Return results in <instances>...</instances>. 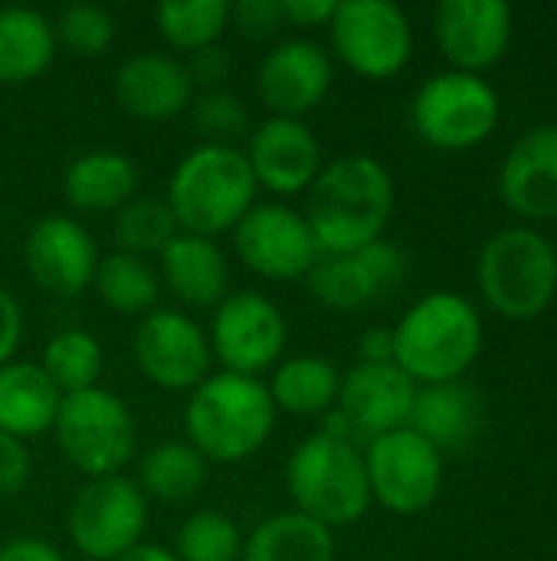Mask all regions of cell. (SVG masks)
<instances>
[{
	"instance_id": "cell-17",
	"label": "cell",
	"mask_w": 557,
	"mask_h": 561,
	"mask_svg": "<svg viewBox=\"0 0 557 561\" xmlns=\"http://www.w3.org/2000/svg\"><path fill=\"white\" fill-rule=\"evenodd\" d=\"M243 154L256 184L279 197H295L309 191L318 171L325 168L322 141L305 118H282V115L263 118L250 131Z\"/></svg>"
},
{
	"instance_id": "cell-19",
	"label": "cell",
	"mask_w": 557,
	"mask_h": 561,
	"mask_svg": "<svg viewBox=\"0 0 557 561\" xmlns=\"http://www.w3.org/2000/svg\"><path fill=\"white\" fill-rule=\"evenodd\" d=\"M23 266L26 276L43 293L72 299L92 286L98 266V247L79 220L66 214H53L36 220L33 230L26 233Z\"/></svg>"
},
{
	"instance_id": "cell-24",
	"label": "cell",
	"mask_w": 557,
	"mask_h": 561,
	"mask_svg": "<svg viewBox=\"0 0 557 561\" xmlns=\"http://www.w3.org/2000/svg\"><path fill=\"white\" fill-rule=\"evenodd\" d=\"M161 283L190 309H217L230 296V263L217 240L177 233L161 250Z\"/></svg>"
},
{
	"instance_id": "cell-20",
	"label": "cell",
	"mask_w": 557,
	"mask_h": 561,
	"mask_svg": "<svg viewBox=\"0 0 557 561\" xmlns=\"http://www.w3.org/2000/svg\"><path fill=\"white\" fill-rule=\"evenodd\" d=\"M417 381H410L397 365H355L341 375L335 414L348 424L355 440H374L381 434L401 431L410 421Z\"/></svg>"
},
{
	"instance_id": "cell-22",
	"label": "cell",
	"mask_w": 557,
	"mask_h": 561,
	"mask_svg": "<svg viewBox=\"0 0 557 561\" xmlns=\"http://www.w3.org/2000/svg\"><path fill=\"white\" fill-rule=\"evenodd\" d=\"M115 102L141 122H167L190 108L194 82L184 59L161 49L128 56L115 72Z\"/></svg>"
},
{
	"instance_id": "cell-2",
	"label": "cell",
	"mask_w": 557,
	"mask_h": 561,
	"mask_svg": "<svg viewBox=\"0 0 557 561\" xmlns=\"http://www.w3.org/2000/svg\"><path fill=\"white\" fill-rule=\"evenodd\" d=\"M276 404L259 378L210 371L187 398L184 427L210 463H240L266 447L276 431Z\"/></svg>"
},
{
	"instance_id": "cell-18",
	"label": "cell",
	"mask_w": 557,
	"mask_h": 561,
	"mask_svg": "<svg viewBox=\"0 0 557 561\" xmlns=\"http://www.w3.org/2000/svg\"><path fill=\"white\" fill-rule=\"evenodd\" d=\"M335 82L332 56L322 43L295 36L272 46L256 69V92L272 115L302 118L318 108Z\"/></svg>"
},
{
	"instance_id": "cell-30",
	"label": "cell",
	"mask_w": 557,
	"mask_h": 561,
	"mask_svg": "<svg viewBox=\"0 0 557 561\" xmlns=\"http://www.w3.org/2000/svg\"><path fill=\"white\" fill-rule=\"evenodd\" d=\"M210 477V460L187 440H161L138 463V490L144 500L177 506L194 500Z\"/></svg>"
},
{
	"instance_id": "cell-10",
	"label": "cell",
	"mask_w": 557,
	"mask_h": 561,
	"mask_svg": "<svg viewBox=\"0 0 557 561\" xmlns=\"http://www.w3.org/2000/svg\"><path fill=\"white\" fill-rule=\"evenodd\" d=\"M328 33L335 56L364 79H391L414 56L410 20L391 0H338Z\"/></svg>"
},
{
	"instance_id": "cell-39",
	"label": "cell",
	"mask_w": 557,
	"mask_h": 561,
	"mask_svg": "<svg viewBox=\"0 0 557 561\" xmlns=\"http://www.w3.org/2000/svg\"><path fill=\"white\" fill-rule=\"evenodd\" d=\"M30 470H33V460H30L26 444L0 431V496L20 493L30 480Z\"/></svg>"
},
{
	"instance_id": "cell-1",
	"label": "cell",
	"mask_w": 557,
	"mask_h": 561,
	"mask_svg": "<svg viewBox=\"0 0 557 561\" xmlns=\"http://www.w3.org/2000/svg\"><path fill=\"white\" fill-rule=\"evenodd\" d=\"M394 214V178L371 154L328 161L309 187L305 224L322 256L355 253L384 230Z\"/></svg>"
},
{
	"instance_id": "cell-8",
	"label": "cell",
	"mask_w": 557,
	"mask_h": 561,
	"mask_svg": "<svg viewBox=\"0 0 557 561\" xmlns=\"http://www.w3.org/2000/svg\"><path fill=\"white\" fill-rule=\"evenodd\" d=\"M499 112V92L489 85V79L446 69L417 89L410 122L427 145L440 151H466L496 131Z\"/></svg>"
},
{
	"instance_id": "cell-37",
	"label": "cell",
	"mask_w": 557,
	"mask_h": 561,
	"mask_svg": "<svg viewBox=\"0 0 557 561\" xmlns=\"http://www.w3.org/2000/svg\"><path fill=\"white\" fill-rule=\"evenodd\" d=\"M190 115H194L197 131L207 138V145H233L250 128L246 105L227 89H210V92L194 95Z\"/></svg>"
},
{
	"instance_id": "cell-32",
	"label": "cell",
	"mask_w": 557,
	"mask_h": 561,
	"mask_svg": "<svg viewBox=\"0 0 557 561\" xmlns=\"http://www.w3.org/2000/svg\"><path fill=\"white\" fill-rule=\"evenodd\" d=\"M154 26L174 53H200L217 46L230 26L227 0H167L154 7Z\"/></svg>"
},
{
	"instance_id": "cell-41",
	"label": "cell",
	"mask_w": 557,
	"mask_h": 561,
	"mask_svg": "<svg viewBox=\"0 0 557 561\" xmlns=\"http://www.w3.org/2000/svg\"><path fill=\"white\" fill-rule=\"evenodd\" d=\"M23 339V309L10 289L0 286V368L13 362V352Z\"/></svg>"
},
{
	"instance_id": "cell-3",
	"label": "cell",
	"mask_w": 557,
	"mask_h": 561,
	"mask_svg": "<svg viewBox=\"0 0 557 561\" xmlns=\"http://www.w3.org/2000/svg\"><path fill=\"white\" fill-rule=\"evenodd\" d=\"M479 352L483 316L460 293H430L394 325V365L417 385L460 381Z\"/></svg>"
},
{
	"instance_id": "cell-5",
	"label": "cell",
	"mask_w": 557,
	"mask_h": 561,
	"mask_svg": "<svg viewBox=\"0 0 557 561\" xmlns=\"http://www.w3.org/2000/svg\"><path fill=\"white\" fill-rule=\"evenodd\" d=\"M286 490L295 513L325 529H348L371 510V486L364 454L358 444L325 431L309 434L286 460Z\"/></svg>"
},
{
	"instance_id": "cell-14",
	"label": "cell",
	"mask_w": 557,
	"mask_h": 561,
	"mask_svg": "<svg viewBox=\"0 0 557 561\" xmlns=\"http://www.w3.org/2000/svg\"><path fill=\"white\" fill-rule=\"evenodd\" d=\"M233 250L250 273L276 283L305 279L322 256L305 214L286 204H253L233 227Z\"/></svg>"
},
{
	"instance_id": "cell-6",
	"label": "cell",
	"mask_w": 557,
	"mask_h": 561,
	"mask_svg": "<svg viewBox=\"0 0 557 561\" xmlns=\"http://www.w3.org/2000/svg\"><path fill=\"white\" fill-rule=\"evenodd\" d=\"M476 286L496 316L512 322L538 319L557 296V247L538 227H506L483 243Z\"/></svg>"
},
{
	"instance_id": "cell-35",
	"label": "cell",
	"mask_w": 557,
	"mask_h": 561,
	"mask_svg": "<svg viewBox=\"0 0 557 561\" xmlns=\"http://www.w3.org/2000/svg\"><path fill=\"white\" fill-rule=\"evenodd\" d=\"M174 556L181 561H240L243 536L240 526L217 510H200L187 516L174 539Z\"/></svg>"
},
{
	"instance_id": "cell-23",
	"label": "cell",
	"mask_w": 557,
	"mask_h": 561,
	"mask_svg": "<svg viewBox=\"0 0 557 561\" xmlns=\"http://www.w3.org/2000/svg\"><path fill=\"white\" fill-rule=\"evenodd\" d=\"M407 427L440 454H463L486 427V401L466 378L420 385Z\"/></svg>"
},
{
	"instance_id": "cell-27",
	"label": "cell",
	"mask_w": 557,
	"mask_h": 561,
	"mask_svg": "<svg viewBox=\"0 0 557 561\" xmlns=\"http://www.w3.org/2000/svg\"><path fill=\"white\" fill-rule=\"evenodd\" d=\"M53 20L30 7L0 10V82L26 85L39 79L56 59Z\"/></svg>"
},
{
	"instance_id": "cell-15",
	"label": "cell",
	"mask_w": 557,
	"mask_h": 561,
	"mask_svg": "<svg viewBox=\"0 0 557 561\" xmlns=\"http://www.w3.org/2000/svg\"><path fill=\"white\" fill-rule=\"evenodd\" d=\"M407 279V256L387 243L374 240L355 253L318 256L305 276L309 293L335 312H358L374 302L391 299Z\"/></svg>"
},
{
	"instance_id": "cell-28",
	"label": "cell",
	"mask_w": 557,
	"mask_h": 561,
	"mask_svg": "<svg viewBox=\"0 0 557 561\" xmlns=\"http://www.w3.org/2000/svg\"><path fill=\"white\" fill-rule=\"evenodd\" d=\"M266 388L276 411L295 417H325L335 411L341 371L322 355H292L272 368V381Z\"/></svg>"
},
{
	"instance_id": "cell-45",
	"label": "cell",
	"mask_w": 557,
	"mask_h": 561,
	"mask_svg": "<svg viewBox=\"0 0 557 561\" xmlns=\"http://www.w3.org/2000/svg\"><path fill=\"white\" fill-rule=\"evenodd\" d=\"M118 561H181L174 556V549H164V546H151V542H141L135 546L131 552H125Z\"/></svg>"
},
{
	"instance_id": "cell-9",
	"label": "cell",
	"mask_w": 557,
	"mask_h": 561,
	"mask_svg": "<svg viewBox=\"0 0 557 561\" xmlns=\"http://www.w3.org/2000/svg\"><path fill=\"white\" fill-rule=\"evenodd\" d=\"M69 539L92 561H118L148 529V500L135 480L115 473L85 480L69 506Z\"/></svg>"
},
{
	"instance_id": "cell-36",
	"label": "cell",
	"mask_w": 557,
	"mask_h": 561,
	"mask_svg": "<svg viewBox=\"0 0 557 561\" xmlns=\"http://www.w3.org/2000/svg\"><path fill=\"white\" fill-rule=\"evenodd\" d=\"M56 43H62L76 56H102L115 43V20L98 3H69L53 23Z\"/></svg>"
},
{
	"instance_id": "cell-34",
	"label": "cell",
	"mask_w": 557,
	"mask_h": 561,
	"mask_svg": "<svg viewBox=\"0 0 557 561\" xmlns=\"http://www.w3.org/2000/svg\"><path fill=\"white\" fill-rule=\"evenodd\" d=\"M115 243L118 253L131 256H161V250L181 233L167 201L158 197H131L121 210H115Z\"/></svg>"
},
{
	"instance_id": "cell-38",
	"label": "cell",
	"mask_w": 557,
	"mask_h": 561,
	"mask_svg": "<svg viewBox=\"0 0 557 561\" xmlns=\"http://www.w3.org/2000/svg\"><path fill=\"white\" fill-rule=\"evenodd\" d=\"M230 23H236V30L243 36H250V39H266L286 23L282 0H240V3H230Z\"/></svg>"
},
{
	"instance_id": "cell-12",
	"label": "cell",
	"mask_w": 557,
	"mask_h": 561,
	"mask_svg": "<svg viewBox=\"0 0 557 561\" xmlns=\"http://www.w3.org/2000/svg\"><path fill=\"white\" fill-rule=\"evenodd\" d=\"M361 454L371 503H381L397 516H417L437 503L443 490V454L410 427L368 440Z\"/></svg>"
},
{
	"instance_id": "cell-7",
	"label": "cell",
	"mask_w": 557,
	"mask_h": 561,
	"mask_svg": "<svg viewBox=\"0 0 557 561\" xmlns=\"http://www.w3.org/2000/svg\"><path fill=\"white\" fill-rule=\"evenodd\" d=\"M53 434L66 463L85 473V480L121 473L135 457L138 437L128 404L105 388L62 394Z\"/></svg>"
},
{
	"instance_id": "cell-21",
	"label": "cell",
	"mask_w": 557,
	"mask_h": 561,
	"mask_svg": "<svg viewBox=\"0 0 557 561\" xmlns=\"http://www.w3.org/2000/svg\"><path fill=\"white\" fill-rule=\"evenodd\" d=\"M506 207L532 224L557 220V122L529 128L499 168Z\"/></svg>"
},
{
	"instance_id": "cell-31",
	"label": "cell",
	"mask_w": 557,
	"mask_h": 561,
	"mask_svg": "<svg viewBox=\"0 0 557 561\" xmlns=\"http://www.w3.org/2000/svg\"><path fill=\"white\" fill-rule=\"evenodd\" d=\"M92 289L102 299V306H108L118 316H148L158 309L161 276L148 260L115 250L108 256H98Z\"/></svg>"
},
{
	"instance_id": "cell-4",
	"label": "cell",
	"mask_w": 557,
	"mask_h": 561,
	"mask_svg": "<svg viewBox=\"0 0 557 561\" xmlns=\"http://www.w3.org/2000/svg\"><path fill=\"white\" fill-rule=\"evenodd\" d=\"M256 191L259 184L243 148L204 141L177 161L164 201L181 233L213 240L233 233V227L253 210Z\"/></svg>"
},
{
	"instance_id": "cell-40",
	"label": "cell",
	"mask_w": 557,
	"mask_h": 561,
	"mask_svg": "<svg viewBox=\"0 0 557 561\" xmlns=\"http://www.w3.org/2000/svg\"><path fill=\"white\" fill-rule=\"evenodd\" d=\"M184 66H187V76H190L194 89H197V85H200L204 92L223 89V82H227V76H230V53L217 43V46H207V49H200V53H190V56L184 59Z\"/></svg>"
},
{
	"instance_id": "cell-33",
	"label": "cell",
	"mask_w": 557,
	"mask_h": 561,
	"mask_svg": "<svg viewBox=\"0 0 557 561\" xmlns=\"http://www.w3.org/2000/svg\"><path fill=\"white\" fill-rule=\"evenodd\" d=\"M102 365H105L102 342L85 329L56 332L46 342L43 358H39V368L46 371V378L56 385L59 394H76V391L98 388Z\"/></svg>"
},
{
	"instance_id": "cell-44",
	"label": "cell",
	"mask_w": 557,
	"mask_h": 561,
	"mask_svg": "<svg viewBox=\"0 0 557 561\" xmlns=\"http://www.w3.org/2000/svg\"><path fill=\"white\" fill-rule=\"evenodd\" d=\"M0 561H66V556L46 539L20 536L0 546Z\"/></svg>"
},
{
	"instance_id": "cell-13",
	"label": "cell",
	"mask_w": 557,
	"mask_h": 561,
	"mask_svg": "<svg viewBox=\"0 0 557 561\" xmlns=\"http://www.w3.org/2000/svg\"><path fill=\"white\" fill-rule=\"evenodd\" d=\"M138 371L164 391H194L213 368L207 332L181 309H154L141 316L131 335Z\"/></svg>"
},
{
	"instance_id": "cell-26",
	"label": "cell",
	"mask_w": 557,
	"mask_h": 561,
	"mask_svg": "<svg viewBox=\"0 0 557 561\" xmlns=\"http://www.w3.org/2000/svg\"><path fill=\"white\" fill-rule=\"evenodd\" d=\"M62 394L33 362H7L0 368V431L26 440L53 431Z\"/></svg>"
},
{
	"instance_id": "cell-42",
	"label": "cell",
	"mask_w": 557,
	"mask_h": 561,
	"mask_svg": "<svg viewBox=\"0 0 557 561\" xmlns=\"http://www.w3.org/2000/svg\"><path fill=\"white\" fill-rule=\"evenodd\" d=\"M335 7L338 0H282V16L286 23L312 30V26H328L335 16Z\"/></svg>"
},
{
	"instance_id": "cell-16",
	"label": "cell",
	"mask_w": 557,
	"mask_h": 561,
	"mask_svg": "<svg viewBox=\"0 0 557 561\" xmlns=\"http://www.w3.org/2000/svg\"><path fill=\"white\" fill-rule=\"evenodd\" d=\"M512 7L506 0H443L433 10L440 53L460 72L483 76L512 46Z\"/></svg>"
},
{
	"instance_id": "cell-29",
	"label": "cell",
	"mask_w": 557,
	"mask_h": 561,
	"mask_svg": "<svg viewBox=\"0 0 557 561\" xmlns=\"http://www.w3.org/2000/svg\"><path fill=\"white\" fill-rule=\"evenodd\" d=\"M240 561H335V533L295 510L276 513L243 539Z\"/></svg>"
},
{
	"instance_id": "cell-25",
	"label": "cell",
	"mask_w": 557,
	"mask_h": 561,
	"mask_svg": "<svg viewBox=\"0 0 557 561\" xmlns=\"http://www.w3.org/2000/svg\"><path fill=\"white\" fill-rule=\"evenodd\" d=\"M138 187V171L128 154L112 148H95L79 158L62 174V194L69 207L82 214L121 210Z\"/></svg>"
},
{
	"instance_id": "cell-43",
	"label": "cell",
	"mask_w": 557,
	"mask_h": 561,
	"mask_svg": "<svg viewBox=\"0 0 557 561\" xmlns=\"http://www.w3.org/2000/svg\"><path fill=\"white\" fill-rule=\"evenodd\" d=\"M358 362L361 365H394V329L374 325L358 339Z\"/></svg>"
},
{
	"instance_id": "cell-11",
	"label": "cell",
	"mask_w": 557,
	"mask_h": 561,
	"mask_svg": "<svg viewBox=\"0 0 557 561\" xmlns=\"http://www.w3.org/2000/svg\"><path fill=\"white\" fill-rule=\"evenodd\" d=\"M207 339L213 358L220 362V371L259 378L263 371H272L282 362L289 322L269 296L243 289L230 293L213 309Z\"/></svg>"
}]
</instances>
